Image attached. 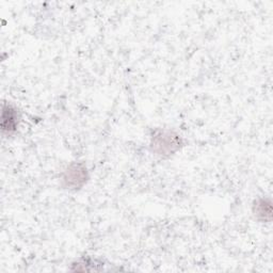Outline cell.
<instances>
[{"instance_id": "1", "label": "cell", "mask_w": 273, "mask_h": 273, "mask_svg": "<svg viewBox=\"0 0 273 273\" xmlns=\"http://www.w3.org/2000/svg\"><path fill=\"white\" fill-rule=\"evenodd\" d=\"M3 130L8 131V133L13 132L16 127V112L11 106L4 107V117H3Z\"/></svg>"}]
</instances>
